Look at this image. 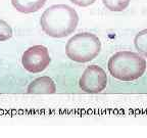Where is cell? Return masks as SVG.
<instances>
[{
	"label": "cell",
	"mask_w": 147,
	"mask_h": 138,
	"mask_svg": "<svg viewBox=\"0 0 147 138\" xmlns=\"http://www.w3.org/2000/svg\"><path fill=\"white\" fill-rule=\"evenodd\" d=\"M47 0H11L14 8L22 14L37 12L44 6Z\"/></svg>",
	"instance_id": "52a82bcc"
},
{
	"label": "cell",
	"mask_w": 147,
	"mask_h": 138,
	"mask_svg": "<svg viewBox=\"0 0 147 138\" xmlns=\"http://www.w3.org/2000/svg\"><path fill=\"white\" fill-rule=\"evenodd\" d=\"M108 71L113 78L121 81H134L146 71V60L133 51L115 52L108 60Z\"/></svg>",
	"instance_id": "7a4b0ae2"
},
{
	"label": "cell",
	"mask_w": 147,
	"mask_h": 138,
	"mask_svg": "<svg viewBox=\"0 0 147 138\" xmlns=\"http://www.w3.org/2000/svg\"><path fill=\"white\" fill-rule=\"evenodd\" d=\"M131 0H102L104 6L110 12H123L130 4Z\"/></svg>",
	"instance_id": "9c48e42d"
},
{
	"label": "cell",
	"mask_w": 147,
	"mask_h": 138,
	"mask_svg": "<svg viewBox=\"0 0 147 138\" xmlns=\"http://www.w3.org/2000/svg\"><path fill=\"white\" fill-rule=\"evenodd\" d=\"M27 92L29 94H53L56 92V85L50 77L42 76L28 86Z\"/></svg>",
	"instance_id": "8992f818"
},
{
	"label": "cell",
	"mask_w": 147,
	"mask_h": 138,
	"mask_svg": "<svg viewBox=\"0 0 147 138\" xmlns=\"http://www.w3.org/2000/svg\"><path fill=\"white\" fill-rule=\"evenodd\" d=\"M101 50L99 38L91 33H79L74 35L65 45L67 56L73 62H88L93 60Z\"/></svg>",
	"instance_id": "3957f363"
},
{
	"label": "cell",
	"mask_w": 147,
	"mask_h": 138,
	"mask_svg": "<svg viewBox=\"0 0 147 138\" xmlns=\"http://www.w3.org/2000/svg\"><path fill=\"white\" fill-rule=\"evenodd\" d=\"M51 62L48 49L43 45H34L24 52L22 64L28 72L33 74L41 73Z\"/></svg>",
	"instance_id": "5b68a950"
},
{
	"label": "cell",
	"mask_w": 147,
	"mask_h": 138,
	"mask_svg": "<svg viewBox=\"0 0 147 138\" xmlns=\"http://www.w3.org/2000/svg\"><path fill=\"white\" fill-rule=\"evenodd\" d=\"M134 43H135V47L138 52L147 57V29L140 31L136 35Z\"/></svg>",
	"instance_id": "ba28073f"
},
{
	"label": "cell",
	"mask_w": 147,
	"mask_h": 138,
	"mask_svg": "<svg viewBox=\"0 0 147 138\" xmlns=\"http://www.w3.org/2000/svg\"><path fill=\"white\" fill-rule=\"evenodd\" d=\"M12 37V29L5 21L0 20V42L6 41Z\"/></svg>",
	"instance_id": "30bf717a"
},
{
	"label": "cell",
	"mask_w": 147,
	"mask_h": 138,
	"mask_svg": "<svg viewBox=\"0 0 147 138\" xmlns=\"http://www.w3.org/2000/svg\"><path fill=\"white\" fill-rule=\"evenodd\" d=\"M71 3L74 4L78 5V6H81V7H87L89 5L93 4V3L96 1V0H69Z\"/></svg>",
	"instance_id": "8fae6325"
},
{
	"label": "cell",
	"mask_w": 147,
	"mask_h": 138,
	"mask_svg": "<svg viewBox=\"0 0 147 138\" xmlns=\"http://www.w3.org/2000/svg\"><path fill=\"white\" fill-rule=\"evenodd\" d=\"M78 23L77 12L67 4H55L48 7L40 20L43 32L53 38H63L73 34Z\"/></svg>",
	"instance_id": "6da1fadb"
},
{
	"label": "cell",
	"mask_w": 147,
	"mask_h": 138,
	"mask_svg": "<svg viewBox=\"0 0 147 138\" xmlns=\"http://www.w3.org/2000/svg\"><path fill=\"white\" fill-rule=\"evenodd\" d=\"M107 81L108 79L105 71L99 66L92 64L86 68L82 74L79 80V86L86 93L97 94L105 89Z\"/></svg>",
	"instance_id": "277c9868"
}]
</instances>
